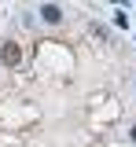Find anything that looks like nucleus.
Wrapping results in <instances>:
<instances>
[{
    "mask_svg": "<svg viewBox=\"0 0 136 147\" xmlns=\"http://www.w3.org/2000/svg\"><path fill=\"white\" fill-rule=\"evenodd\" d=\"M19 59H22V52H19L15 40H7V44L0 48V63H4V66H19Z\"/></svg>",
    "mask_w": 136,
    "mask_h": 147,
    "instance_id": "nucleus-1",
    "label": "nucleus"
},
{
    "mask_svg": "<svg viewBox=\"0 0 136 147\" xmlns=\"http://www.w3.org/2000/svg\"><path fill=\"white\" fill-rule=\"evenodd\" d=\"M40 18L55 26V22H63V7L59 4H40Z\"/></svg>",
    "mask_w": 136,
    "mask_h": 147,
    "instance_id": "nucleus-2",
    "label": "nucleus"
},
{
    "mask_svg": "<svg viewBox=\"0 0 136 147\" xmlns=\"http://www.w3.org/2000/svg\"><path fill=\"white\" fill-rule=\"evenodd\" d=\"M129 136H133V144H136V125H133V132H129Z\"/></svg>",
    "mask_w": 136,
    "mask_h": 147,
    "instance_id": "nucleus-3",
    "label": "nucleus"
}]
</instances>
